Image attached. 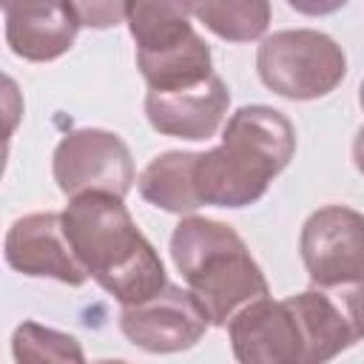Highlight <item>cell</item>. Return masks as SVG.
Wrapping results in <instances>:
<instances>
[{
	"mask_svg": "<svg viewBox=\"0 0 364 364\" xmlns=\"http://www.w3.org/2000/svg\"><path fill=\"white\" fill-rule=\"evenodd\" d=\"M51 173L68 199L85 191H108L125 199L136 182L131 148L105 128L68 131L51 154Z\"/></svg>",
	"mask_w": 364,
	"mask_h": 364,
	"instance_id": "5",
	"label": "cell"
},
{
	"mask_svg": "<svg viewBox=\"0 0 364 364\" xmlns=\"http://www.w3.org/2000/svg\"><path fill=\"white\" fill-rule=\"evenodd\" d=\"M304 338V364H324L364 341V279L287 296Z\"/></svg>",
	"mask_w": 364,
	"mask_h": 364,
	"instance_id": "6",
	"label": "cell"
},
{
	"mask_svg": "<svg viewBox=\"0 0 364 364\" xmlns=\"http://www.w3.org/2000/svg\"><path fill=\"white\" fill-rule=\"evenodd\" d=\"M68 3L74 9L77 20L97 31L119 26L128 11V0H68Z\"/></svg>",
	"mask_w": 364,
	"mask_h": 364,
	"instance_id": "18",
	"label": "cell"
},
{
	"mask_svg": "<svg viewBox=\"0 0 364 364\" xmlns=\"http://www.w3.org/2000/svg\"><path fill=\"white\" fill-rule=\"evenodd\" d=\"M6 3H11V0H0V6H6Z\"/></svg>",
	"mask_w": 364,
	"mask_h": 364,
	"instance_id": "22",
	"label": "cell"
},
{
	"mask_svg": "<svg viewBox=\"0 0 364 364\" xmlns=\"http://www.w3.org/2000/svg\"><path fill=\"white\" fill-rule=\"evenodd\" d=\"M256 74L276 97L310 102L341 85L347 77V54L324 31L282 28L262 37L256 48Z\"/></svg>",
	"mask_w": 364,
	"mask_h": 364,
	"instance_id": "4",
	"label": "cell"
},
{
	"mask_svg": "<svg viewBox=\"0 0 364 364\" xmlns=\"http://www.w3.org/2000/svg\"><path fill=\"white\" fill-rule=\"evenodd\" d=\"M296 156V128L273 105L236 108L222 131L219 145L199 151L193 182L202 205L239 210L256 205L270 182Z\"/></svg>",
	"mask_w": 364,
	"mask_h": 364,
	"instance_id": "2",
	"label": "cell"
},
{
	"mask_svg": "<svg viewBox=\"0 0 364 364\" xmlns=\"http://www.w3.org/2000/svg\"><path fill=\"white\" fill-rule=\"evenodd\" d=\"M191 17L193 0H128L125 11L136 54H156L185 43L196 34Z\"/></svg>",
	"mask_w": 364,
	"mask_h": 364,
	"instance_id": "14",
	"label": "cell"
},
{
	"mask_svg": "<svg viewBox=\"0 0 364 364\" xmlns=\"http://www.w3.org/2000/svg\"><path fill=\"white\" fill-rule=\"evenodd\" d=\"M353 165L364 176V125L355 131V139H353Z\"/></svg>",
	"mask_w": 364,
	"mask_h": 364,
	"instance_id": "20",
	"label": "cell"
},
{
	"mask_svg": "<svg viewBox=\"0 0 364 364\" xmlns=\"http://www.w3.org/2000/svg\"><path fill=\"white\" fill-rule=\"evenodd\" d=\"M233 358L242 364H304V338L287 299L262 296L228 321Z\"/></svg>",
	"mask_w": 364,
	"mask_h": 364,
	"instance_id": "10",
	"label": "cell"
},
{
	"mask_svg": "<svg viewBox=\"0 0 364 364\" xmlns=\"http://www.w3.org/2000/svg\"><path fill=\"white\" fill-rule=\"evenodd\" d=\"M11 355L20 364H43V361L82 364L85 361V350L71 333H63V330L37 324V321H20L14 327Z\"/></svg>",
	"mask_w": 364,
	"mask_h": 364,
	"instance_id": "17",
	"label": "cell"
},
{
	"mask_svg": "<svg viewBox=\"0 0 364 364\" xmlns=\"http://www.w3.org/2000/svg\"><path fill=\"white\" fill-rule=\"evenodd\" d=\"M293 11L304 14V17H327V14H336L341 11L350 0H284Z\"/></svg>",
	"mask_w": 364,
	"mask_h": 364,
	"instance_id": "19",
	"label": "cell"
},
{
	"mask_svg": "<svg viewBox=\"0 0 364 364\" xmlns=\"http://www.w3.org/2000/svg\"><path fill=\"white\" fill-rule=\"evenodd\" d=\"M193 17L225 43L262 40L273 9L270 0H193Z\"/></svg>",
	"mask_w": 364,
	"mask_h": 364,
	"instance_id": "16",
	"label": "cell"
},
{
	"mask_svg": "<svg viewBox=\"0 0 364 364\" xmlns=\"http://www.w3.org/2000/svg\"><path fill=\"white\" fill-rule=\"evenodd\" d=\"M136 68L148 82V88H159V91L188 88L216 74L210 46L202 40L199 31L173 48L156 54H136Z\"/></svg>",
	"mask_w": 364,
	"mask_h": 364,
	"instance_id": "15",
	"label": "cell"
},
{
	"mask_svg": "<svg viewBox=\"0 0 364 364\" xmlns=\"http://www.w3.org/2000/svg\"><path fill=\"white\" fill-rule=\"evenodd\" d=\"M142 108L148 125L156 134L202 142L222 128L230 108V91L219 74H210L208 80L188 88H148Z\"/></svg>",
	"mask_w": 364,
	"mask_h": 364,
	"instance_id": "11",
	"label": "cell"
},
{
	"mask_svg": "<svg viewBox=\"0 0 364 364\" xmlns=\"http://www.w3.org/2000/svg\"><path fill=\"white\" fill-rule=\"evenodd\" d=\"M358 105H361V111H364V80H361V85H358Z\"/></svg>",
	"mask_w": 364,
	"mask_h": 364,
	"instance_id": "21",
	"label": "cell"
},
{
	"mask_svg": "<svg viewBox=\"0 0 364 364\" xmlns=\"http://www.w3.org/2000/svg\"><path fill=\"white\" fill-rule=\"evenodd\" d=\"M3 256L11 270L28 279H54L68 287H82L88 282L85 267L63 233V216L54 210L14 219L3 239Z\"/></svg>",
	"mask_w": 364,
	"mask_h": 364,
	"instance_id": "9",
	"label": "cell"
},
{
	"mask_svg": "<svg viewBox=\"0 0 364 364\" xmlns=\"http://www.w3.org/2000/svg\"><path fill=\"white\" fill-rule=\"evenodd\" d=\"M168 250L173 267L202 301L210 327H228L245 304L270 296V284L259 262L228 222L199 213L179 216L171 230Z\"/></svg>",
	"mask_w": 364,
	"mask_h": 364,
	"instance_id": "3",
	"label": "cell"
},
{
	"mask_svg": "<svg viewBox=\"0 0 364 364\" xmlns=\"http://www.w3.org/2000/svg\"><path fill=\"white\" fill-rule=\"evenodd\" d=\"M0 9L6 46L26 63L60 60L82 26L68 0H11Z\"/></svg>",
	"mask_w": 364,
	"mask_h": 364,
	"instance_id": "12",
	"label": "cell"
},
{
	"mask_svg": "<svg viewBox=\"0 0 364 364\" xmlns=\"http://www.w3.org/2000/svg\"><path fill=\"white\" fill-rule=\"evenodd\" d=\"M60 216L63 233L88 279L122 307L139 304L168 284L156 247L136 228L122 196L85 191L71 196Z\"/></svg>",
	"mask_w": 364,
	"mask_h": 364,
	"instance_id": "1",
	"label": "cell"
},
{
	"mask_svg": "<svg viewBox=\"0 0 364 364\" xmlns=\"http://www.w3.org/2000/svg\"><path fill=\"white\" fill-rule=\"evenodd\" d=\"M119 333L139 350L154 355L185 353L202 341L210 318L191 287L165 284L156 296L119 310Z\"/></svg>",
	"mask_w": 364,
	"mask_h": 364,
	"instance_id": "7",
	"label": "cell"
},
{
	"mask_svg": "<svg viewBox=\"0 0 364 364\" xmlns=\"http://www.w3.org/2000/svg\"><path fill=\"white\" fill-rule=\"evenodd\" d=\"M299 253L310 284L330 287L364 279V213L347 205L313 210L301 225Z\"/></svg>",
	"mask_w": 364,
	"mask_h": 364,
	"instance_id": "8",
	"label": "cell"
},
{
	"mask_svg": "<svg viewBox=\"0 0 364 364\" xmlns=\"http://www.w3.org/2000/svg\"><path fill=\"white\" fill-rule=\"evenodd\" d=\"M196 151H165L154 156L136 176L139 196L173 216H188L202 208V199L196 193L193 168H196Z\"/></svg>",
	"mask_w": 364,
	"mask_h": 364,
	"instance_id": "13",
	"label": "cell"
}]
</instances>
